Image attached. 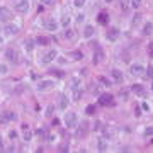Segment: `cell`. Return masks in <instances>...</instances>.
<instances>
[{
    "instance_id": "obj_1",
    "label": "cell",
    "mask_w": 153,
    "mask_h": 153,
    "mask_svg": "<svg viewBox=\"0 0 153 153\" xmlns=\"http://www.w3.org/2000/svg\"><path fill=\"white\" fill-rule=\"evenodd\" d=\"M99 104L100 106H106V107H114L116 102H114V97L111 94H100L99 95Z\"/></svg>"
},
{
    "instance_id": "obj_2",
    "label": "cell",
    "mask_w": 153,
    "mask_h": 153,
    "mask_svg": "<svg viewBox=\"0 0 153 153\" xmlns=\"http://www.w3.org/2000/svg\"><path fill=\"white\" fill-rule=\"evenodd\" d=\"M76 123H78V117H76L75 112H70V114L65 116V124H66V128L68 129H72V128H75Z\"/></svg>"
},
{
    "instance_id": "obj_3",
    "label": "cell",
    "mask_w": 153,
    "mask_h": 153,
    "mask_svg": "<svg viewBox=\"0 0 153 153\" xmlns=\"http://www.w3.org/2000/svg\"><path fill=\"white\" fill-rule=\"evenodd\" d=\"M95 46V53H94V65H99V63H102L104 60H106V55H104V49L100 48V46H97V44H94Z\"/></svg>"
},
{
    "instance_id": "obj_4",
    "label": "cell",
    "mask_w": 153,
    "mask_h": 153,
    "mask_svg": "<svg viewBox=\"0 0 153 153\" xmlns=\"http://www.w3.org/2000/svg\"><path fill=\"white\" fill-rule=\"evenodd\" d=\"M53 87H55V82H53V80H41V82H38V90L39 92L51 90Z\"/></svg>"
},
{
    "instance_id": "obj_5",
    "label": "cell",
    "mask_w": 153,
    "mask_h": 153,
    "mask_svg": "<svg viewBox=\"0 0 153 153\" xmlns=\"http://www.w3.org/2000/svg\"><path fill=\"white\" fill-rule=\"evenodd\" d=\"M145 72H146V68L141 65V63H134V65H131V75L134 76H145Z\"/></svg>"
},
{
    "instance_id": "obj_6",
    "label": "cell",
    "mask_w": 153,
    "mask_h": 153,
    "mask_svg": "<svg viewBox=\"0 0 153 153\" xmlns=\"http://www.w3.org/2000/svg\"><path fill=\"white\" fill-rule=\"evenodd\" d=\"M56 55H58L56 49H51V51H48L44 56L41 58V63H43V65H49L53 60H56Z\"/></svg>"
},
{
    "instance_id": "obj_7",
    "label": "cell",
    "mask_w": 153,
    "mask_h": 153,
    "mask_svg": "<svg viewBox=\"0 0 153 153\" xmlns=\"http://www.w3.org/2000/svg\"><path fill=\"white\" fill-rule=\"evenodd\" d=\"M5 58H7V61H10V63H17V60H19V56H17V53H16L14 48H7V49H5Z\"/></svg>"
},
{
    "instance_id": "obj_8",
    "label": "cell",
    "mask_w": 153,
    "mask_h": 153,
    "mask_svg": "<svg viewBox=\"0 0 153 153\" xmlns=\"http://www.w3.org/2000/svg\"><path fill=\"white\" fill-rule=\"evenodd\" d=\"M12 19V12L7 7H0V22H9Z\"/></svg>"
},
{
    "instance_id": "obj_9",
    "label": "cell",
    "mask_w": 153,
    "mask_h": 153,
    "mask_svg": "<svg viewBox=\"0 0 153 153\" xmlns=\"http://www.w3.org/2000/svg\"><path fill=\"white\" fill-rule=\"evenodd\" d=\"M131 92L136 94V95H139V97L146 95V90H145V87H143L141 83H133V85H131Z\"/></svg>"
},
{
    "instance_id": "obj_10",
    "label": "cell",
    "mask_w": 153,
    "mask_h": 153,
    "mask_svg": "<svg viewBox=\"0 0 153 153\" xmlns=\"http://www.w3.org/2000/svg\"><path fill=\"white\" fill-rule=\"evenodd\" d=\"M17 32H19V27H17V26H14V24H5V26H3V34L14 36V34H17Z\"/></svg>"
},
{
    "instance_id": "obj_11",
    "label": "cell",
    "mask_w": 153,
    "mask_h": 153,
    "mask_svg": "<svg viewBox=\"0 0 153 153\" xmlns=\"http://www.w3.org/2000/svg\"><path fill=\"white\" fill-rule=\"evenodd\" d=\"M16 9H17V12H20V14H26L27 9H29V2L27 0H20V2L16 3Z\"/></svg>"
},
{
    "instance_id": "obj_12",
    "label": "cell",
    "mask_w": 153,
    "mask_h": 153,
    "mask_svg": "<svg viewBox=\"0 0 153 153\" xmlns=\"http://www.w3.org/2000/svg\"><path fill=\"white\" fill-rule=\"evenodd\" d=\"M43 27H44L46 31H56L58 29V22L56 20H53V19L44 20V22H43Z\"/></svg>"
},
{
    "instance_id": "obj_13",
    "label": "cell",
    "mask_w": 153,
    "mask_h": 153,
    "mask_svg": "<svg viewBox=\"0 0 153 153\" xmlns=\"http://www.w3.org/2000/svg\"><path fill=\"white\" fill-rule=\"evenodd\" d=\"M111 75H112V80H114V82H117V83H123L124 76H123V72H121V70L112 68V70H111Z\"/></svg>"
},
{
    "instance_id": "obj_14",
    "label": "cell",
    "mask_w": 153,
    "mask_h": 153,
    "mask_svg": "<svg viewBox=\"0 0 153 153\" xmlns=\"http://www.w3.org/2000/svg\"><path fill=\"white\" fill-rule=\"evenodd\" d=\"M87 133H89V124H87V123H82V124L78 126L76 136H78V138H85V136H87Z\"/></svg>"
},
{
    "instance_id": "obj_15",
    "label": "cell",
    "mask_w": 153,
    "mask_h": 153,
    "mask_svg": "<svg viewBox=\"0 0 153 153\" xmlns=\"http://www.w3.org/2000/svg\"><path fill=\"white\" fill-rule=\"evenodd\" d=\"M141 34H143V36H152V34H153V22H150V20H148V22H145Z\"/></svg>"
},
{
    "instance_id": "obj_16",
    "label": "cell",
    "mask_w": 153,
    "mask_h": 153,
    "mask_svg": "<svg viewBox=\"0 0 153 153\" xmlns=\"http://www.w3.org/2000/svg\"><path fill=\"white\" fill-rule=\"evenodd\" d=\"M117 36H119V29H117V27L109 29V31H107V34H106V38L109 39V41H116V39H117Z\"/></svg>"
},
{
    "instance_id": "obj_17",
    "label": "cell",
    "mask_w": 153,
    "mask_h": 153,
    "mask_svg": "<svg viewBox=\"0 0 153 153\" xmlns=\"http://www.w3.org/2000/svg\"><path fill=\"white\" fill-rule=\"evenodd\" d=\"M107 20H109L107 12H99V14H97V22H99L100 26H106V24H107Z\"/></svg>"
},
{
    "instance_id": "obj_18",
    "label": "cell",
    "mask_w": 153,
    "mask_h": 153,
    "mask_svg": "<svg viewBox=\"0 0 153 153\" xmlns=\"http://www.w3.org/2000/svg\"><path fill=\"white\" fill-rule=\"evenodd\" d=\"M16 119V114L14 112H7V114H0V123H9V121H14Z\"/></svg>"
},
{
    "instance_id": "obj_19",
    "label": "cell",
    "mask_w": 153,
    "mask_h": 153,
    "mask_svg": "<svg viewBox=\"0 0 153 153\" xmlns=\"http://www.w3.org/2000/svg\"><path fill=\"white\" fill-rule=\"evenodd\" d=\"M92 36H94V26L85 24V27H83V38H92Z\"/></svg>"
},
{
    "instance_id": "obj_20",
    "label": "cell",
    "mask_w": 153,
    "mask_h": 153,
    "mask_svg": "<svg viewBox=\"0 0 153 153\" xmlns=\"http://www.w3.org/2000/svg\"><path fill=\"white\" fill-rule=\"evenodd\" d=\"M95 146L99 152H106L107 150V143H106V139H102V138H99L95 141Z\"/></svg>"
},
{
    "instance_id": "obj_21",
    "label": "cell",
    "mask_w": 153,
    "mask_h": 153,
    "mask_svg": "<svg viewBox=\"0 0 153 153\" xmlns=\"http://www.w3.org/2000/svg\"><path fill=\"white\" fill-rule=\"evenodd\" d=\"M68 104H70L68 97L63 95V94H60V109H66V107H68Z\"/></svg>"
},
{
    "instance_id": "obj_22",
    "label": "cell",
    "mask_w": 153,
    "mask_h": 153,
    "mask_svg": "<svg viewBox=\"0 0 153 153\" xmlns=\"http://www.w3.org/2000/svg\"><path fill=\"white\" fill-rule=\"evenodd\" d=\"M72 90H73L72 99H73V100H80V99H82V94H83V90H82L80 87H75V89H72Z\"/></svg>"
},
{
    "instance_id": "obj_23",
    "label": "cell",
    "mask_w": 153,
    "mask_h": 153,
    "mask_svg": "<svg viewBox=\"0 0 153 153\" xmlns=\"http://www.w3.org/2000/svg\"><path fill=\"white\" fill-rule=\"evenodd\" d=\"M24 49L26 51H32L34 49V41L32 39H26L24 41Z\"/></svg>"
},
{
    "instance_id": "obj_24",
    "label": "cell",
    "mask_w": 153,
    "mask_h": 153,
    "mask_svg": "<svg viewBox=\"0 0 153 153\" xmlns=\"http://www.w3.org/2000/svg\"><path fill=\"white\" fill-rule=\"evenodd\" d=\"M36 43L41 44V46H48V44H49V38H46V36H39V38L36 39Z\"/></svg>"
},
{
    "instance_id": "obj_25",
    "label": "cell",
    "mask_w": 153,
    "mask_h": 153,
    "mask_svg": "<svg viewBox=\"0 0 153 153\" xmlns=\"http://www.w3.org/2000/svg\"><path fill=\"white\" fill-rule=\"evenodd\" d=\"M22 129H24V139H26V141H29V139H31V138H32V133H31V131H29V128H27V126H26V124H24V126H22Z\"/></svg>"
},
{
    "instance_id": "obj_26",
    "label": "cell",
    "mask_w": 153,
    "mask_h": 153,
    "mask_svg": "<svg viewBox=\"0 0 153 153\" xmlns=\"http://www.w3.org/2000/svg\"><path fill=\"white\" fill-rule=\"evenodd\" d=\"M85 114L87 116H94L95 114V106H92V104L87 106V107H85Z\"/></svg>"
},
{
    "instance_id": "obj_27",
    "label": "cell",
    "mask_w": 153,
    "mask_h": 153,
    "mask_svg": "<svg viewBox=\"0 0 153 153\" xmlns=\"http://www.w3.org/2000/svg\"><path fill=\"white\" fill-rule=\"evenodd\" d=\"M145 76L146 78H153V65L150 63L148 66H146V72H145Z\"/></svg>"
},
{
    "instance_id": "obj_28",
    "label": "cell",
    "mask_w": 153,
    "mask_h": 153,
    "mask_svg": "<svg viewBox=\"0 0 153 153\" xmlns=\"http://www.w3.org/2000/svg\"><path fill=\"white\" fill-rule=\"evenodd\" d=\"M99 82H100V83H104L106 87H109V85L112 83V82H111L109 78H106V76H104V75H99Z\"/></svg>"
},
{
    "instance_id": "obj_29",
    "label": "cell",
    "mask_w": 153,
    "mask_h": 153,
    "mask_svg": "<svg viewBox=\"0 0 153 153\" xmlns=\"http://www.w3.org/2000/svg\"><path fill=\"white\" fill-rule=\"evenodd\" d=\"M70 56H72V60H82V53L80 51H72Z\"/></svg>"
},
{
    "instance_id": "obj_30",
    "label": "cell",
    "mask_w": 153,
    "mask_h": 153,
    "mask_svg": "<svg viewBox=\"0 0 153 153\" xmlns=\"http://www.w3.org/2000/svg\"><path fill=\"white\" fill-rule=\"evenodd\" d=\"M7 72H9V66L7 65H0V75H7Z\"/></svg>"
},
{
    "instance_id": "obj_31",
    "label": "cell",
    "mask_w": 153,
    "mask_h": 153,
    "mask_svg": "<svg viewBox=\"0 0 153 153\" xmlns=\"http://www.w3.org/2000/svg\"><path fill=\"white\" fill-rule=\"evenodd\" d=\"M143 134H145V136H152V134H153V126H148V128H145Z\"/></svg>"
},
{
    "instance_id": "obj_32",
    "label": "cell",
    "mask_w": 153,
    "mask_h": 153,
    "mask_svg": "<svg viewBox=\"0 0 153 153\" xmlns=\"http://www.w3.org/2000/svg\"><path fill=\"white\" fill-rule=\"evenodd\" d=\"M73 34H75V32H73V29H66L65 38H66V39H72V38H73Z\"/></svg>"
},
{
    "instance_id": "obj_33",
    "label": "cell",
    "mask_w": 153,
    "mask_h": 153,
    "mask_svg": "<svg viewBox=\"0 0 153 153\" xmlns=\"http://www.w3.org/2000/svg\"><path fill=\"white\" fill-rule=\"evenodd\" d=\"M53 111H55V106H48L44 114H46V116H53Z\"/></svg>"
},
{
    "instance_id": "obj_34",
    "label": "cell",
    "mask_w": 153,
    "mask_h": 153,
    "mask_svg": "<svg viewBox=\"0 0 153 153\" xmlns=\"http://www.w3.org/2000/svg\"><path fill=\"white\" fill-rule=\"evenodd\" d=\"M139 5H141V0H131V7L133 9H139Z\"/></svg>"
},
{
    "instance_id": "obj_35",
    "label": "cell",
    "mask_w": 153,
    "mask_h": 153,
    "mask_svg": "<svg viewBox=\"0 0 153 153\" xmlns=\"http://www.w3.org/2000/svg\"><path fill=\"white\" fill-rule=\"evenodd\" d=\"M94 131H102V123L100 121H97L95 124H94Z\"/></svg>"
},
{
    "instance_id": "obj_36",
    "label": "cell",
    "mask_w": 153,
    "mask_h": 153,
    "mask_svg": "<svg viewBox=\"0 0 153 153\" xmlns=\"http://www.w3.org/2000/svg\"><path fill=\"white\" fill-rule=\"evenodd\" d=\"M53 75H56L58 78H63V76H65V73H63L61 70H53Z\"/></svg>"
},
{
    "instance_id": "obj_37",
    "label": "cell",
    "mask_w": 153,
    "mask_h": 153,
    "mask_svg": "<svg viewBox=\"0 0 153 153\" xmlns=\"http://www.w3.org/2000/svg\"><path fill=\"white\" fill-rule=\"evenodd\" d=\"M73 3H75V7H83L85 0H73Z\"/></svg>"
},
{
    "instance_id": "obj_38",
    "label": "cell",
    "mask_w": 153,
    "mask_h": 153,
    "mask_svg": "<svg viewBox=\"0 0 153 153\" xmlns=\"http://www.w3.org/2000/svg\"><path fill=\"white\" fill-rule=\"evenodd\" d=\"M61 24H63V26H68V24H70V17H68V16H63V19H61Z\"/></svg>"
},
{
    "instance_id": "obj_39",
    "label": "cell",
    "mask_w": 153,
    "mask_h": 153,
    "mask_svg": "<svg viewBox=\"0 0 153 153\" xmlns=\"http://www.w3.org/2000/svg\"><path fill=\"white\" fill-rule=\"evenodd\" d=\"M148 56H150V58L153 56V43H150V44H148Z\"/></svg>"
},
{
    "instance_id": "obj_40",
    "label": "cell",
    "mask_w": 153,
    "mask_h": 153,
    "mask_svg": "<svg viewBox=\"0 0 153 153\" xmlns=\"http://www.w3.org/2000/svg\"><path fill=\"white\" fill-rule=\"evenodd\" d=\"M138 20H141V16H139V14H136V16L133 17V26H136V24H138Z\"/></svg>"
},
{
    "instance_id": "obj_41",
    "label": "cell",
    "mask_w": 153,
    "mask_h": 153,
    "mask_svg": "<svg viewBox=\"0 0 153 153\" xmlns=\"http://www.w3.org/2000/svg\"><path fill=\"white\" fill-rule=\"evenodd\" d=\"M9 138H10V139H16V138H17V133H16V131H10V133H9Z\"/></svg>"
},
{
    "instance_id": "obj_42",
    "label": "cell",
    "mask_w": 153,
    "mask_h": 153,
    "mask_svg": "<svg viewBox=\"0 0 153 153\" xmlns=\"http://www.w3.org/2000/svg\"><path fill=\"white\" fill-rule=\"evenodd\" d=\"M119 95L123 97V99H128V90H121V94Z\"/></svg>"
},
{
    "instance_id": "obj_43",
    "label": "cell",
    "mask_w": 153,
    "mask_h": 153,
    "mask_svg": "<svg viewBox=\"0 0 153 153\" xmlns=\"http://www.w3.org/2000/svg\"><path fill=\"white\" fill-rule=\"evenodd\" d=\"M41 2H43L44 5H51V3H53V0H41Z\"/></svg>"
},
{
    "instance_id": "obj_44",
    "label": "cell",
    "mask_w": 153,
    "mask_h": 153,
    "mask_svg": "<svg viewBox=\"0 0 153 153\" xmlns=\"http://www.w3.org/2000/svg\"><path fill=\"white\" fill-rule=\"evenodd\" d=\"M134 112H136V116H138V117L141 116V111H139V107H136V109H134Z\"/></svg>"
},
{
    "instance_id": "obj_45",
    "label": "cell",
    "mask_w": 153,
    "mask_h": 153,
    "mask_svg": "<svg viewBox=\"0 0 153 153\" xmlns=\"http://www.w3.org/2000/svg\"><path fill=\"white\" fill-rule=\"evenodd\" d=\"M3 148V143H2V138H0V150Z\"/></svg>"
},
{
    "instance_id": "obj_46",
    "label": "cell",
    "mask_w": 153,
    "mask_h": 153,
    "mask_svg": "<svg viewBox=\"0 0 153 153\" xmlns=\"http://www.w3.org/2000/svg\"><path fill=\"white\" fill-rule=\"evenodd\" d=\"M2 43H3V38H2V36H0V44H2Z\"/></svg>"
},
{
    "instance_id": "obj_47",
    "label": "cell",
    "mask_w": 153,
    "mask_h": 153,
    "mask_svg": "<svg viewBox=\"0 0 153 153\" xmlns=\"http://www.w3.org/2000/svg\"><path fill=\"white\" fill-rule=\"evenodd\" d=\"M152 90H153V78H152Z\"/></svg>"
},
{
    "instance_id": "obj_48",
    "label": "cell",
    "mask_w": 153,
    "mask_h": 153,
    "mask_svg": "<svg viewBox=\"0 0 153 153\" xmlns=\"http://www.w3.org/2000/svg\"><path fill=\"white\" fill-rule=\"evenodd\" d=\"M106 2H112V0H106Z\"/></svg>"
}]
</instances>
